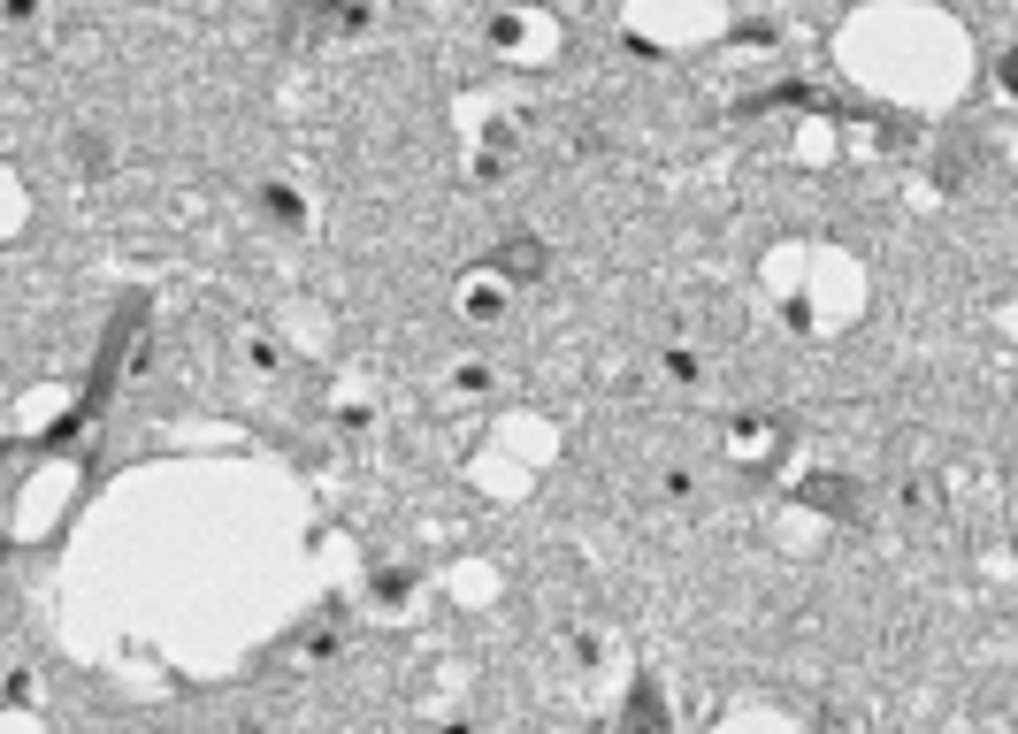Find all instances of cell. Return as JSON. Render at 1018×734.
<instances>
[{"label": "cell", "mask_w": 1018, "mask_h": 734, "mask_svg": "<svg viewBox=\"0 0 1018 734\" xmlns=\"http://www.w3.org/2000/svg\"><path fill=\"white\" fill-rule=\"evenodd\" d=\"M491 269H499L506 284H536V276H544V238H528V230L499 238V245H491Z\"/></svg>", "instance_id": "cell-1"}, {"label": "cell", "mask_w": 1018, "mask_h": 734, "mask_svg": "<svg viewBox=\"0 0 1018 734\" xmlns=\"http://www.w3.org/2000/svg\"><path fill=\"white\" fill-rule=\"evenodd\" d=\"M804 497H812L820 513H857V490H850V482H835V474H812V482H804Z\"/></svg>", "instance_id": "cell-2"}, {"label": "cell", "mask_w": 1018, "mask_h": 734, "mask_svg": "<svg viewBox=\"0 0 1018 734\" xmlns=\"http://www.w3.org/2000/svg\"><path fill=\"white\" fill-rule=\"evenodd\" d=\"M1004 85H1011V92H1018V54H1004Z\"/></svg>", "instance_id": "cell-3"}, {"label": "cell", "mask_w": 1018, "mask_h": 734, "mask_svg": "<svg viewBox=\"0 0 1018 734\" xmlns=\"http://www.w3.org/2000/svg\"><path fill=\"white\" fill-rule=\"evenodd\" d=\"M445 734H468V727H445Z\"/></svg>", "instance_id": "cell-4"}]
</instances>
